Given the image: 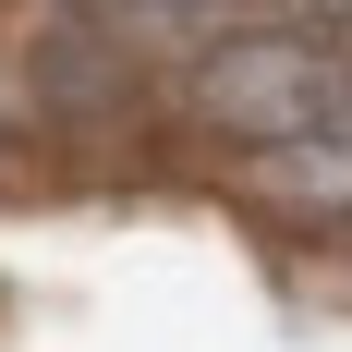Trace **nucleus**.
I'll return each mask as SVG.
<instances>
[{"label": "nucleus", "instance_id": "f257e3e1", "mask_svg": "<svg viewBox=\"0 0 352 352\" xmlns=\"http://www.w3.org/2000/svg\"><path fill=\"white\" fill-rule=\"evenodd\" d=\"M340 73H352V36H292V25L219 36L207 49V109L243 146H316L340 122Z\"/></svg>", "mask_w": 352, "mask_h": 352}, {"label": "nucleus", "instance_id": "f03ea898", "mask_svg": "<svg viewBox=\"0 0 352 352\" xmlns=\"http://www.w3.org/2000/svg\"><path fill=\"white\" fill-rule=\"evenodd\" d=\"M328 146H352V73H340V122H328Z\"/></svg>", "mask_w": 352, "mask_h": 352}]
</instances>
